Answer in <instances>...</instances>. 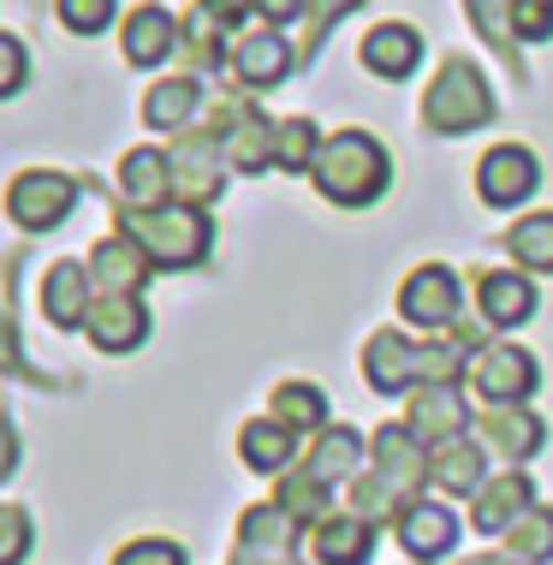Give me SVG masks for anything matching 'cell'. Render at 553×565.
I'll return each instance as SVG.
<instances>
[{
	"label": "cell",
	"instance_id": "obj_1",
	"mask_svg": "<svg viewBox=\"0 0 553 565\" xmlns=\"http://www.w3.org/2000/svg\"><path fill=\"white\" fill-rule=\"evenodd\" d=\"M310 179H316V191L328 196V203H340V209H369L381 191H387L393 161H387V149H381L369 131L345 126V131H333L328 143H321Z\"/></svg>",
	"mask_w": 553,
	"mask_h": 565
},
{
	"label": "cell",
	"instance_id": "obj_2",
	"mask_svg": "<svg viewBox=\"0 0 553 565\" xmlns=\"http://www.w3.org/2000/svg\"><path fill=\"white\" fill-rule=\"evenodd\" d=\"M126 238L149 256L156 268H196L214 244V226L191 203H161V209H126L119 215Z\"/></svg>",
	"mask_w": 553,
	"mask_h": 565
},
{
	"label": "cell",
	"instance_id": "obj_3",
	"mask_svg": "<svg viewBox=\"0 0 553 565\" xmlns=\"http://www.w3.org/2000/svg\"><path fill=\"white\" fill-rule=\"evenodd\" d=\"M423 119H428V131H440V137L482 131L488 119H494V89H488L482 66H476V60H458V54L440 60L435 84H428V96H423Z\"/></svg>",
	"mask_w": 553,
	"mask_h": 565
},
{
	"label": "cell",
	"instance_id": "obj_4",
	"mask_svg": "<svg viewBox=\"0 0 553 565\" xmlns=\"http://www.w3.org/2000/svg\"><path fill=\"white\" fill-rule=\"evenodd\" d=\"M470 393L482 399L488 411L494 405H524L535 387H542V363L530 358L524 345H482L470 358Z\"/></svg>",
	"mask_w": 553,
	"mask_h": 565
},
{
	"label": "cell",
	"instance_id": "obj_5",
	"mask_svg": "<svg viewBox=\"0 0 553 565\" xmlns=\"http://www.w3.org/2000/svg\"><path fill=\"white\" fill-rule=\"evenodd\" d=\"M72 203H78V185L66 173H54V167H30V173H19L7 185V215L24 233H54L72 215Z\"/></svg>",
	"mask_w": 553,
	"mask_h": 565
},
{
	"label": "cell",
	"instance_id": "obj_6",
	"mask_svg": "<svg viewBox=\"0 0 553 565\" xmlns=\"http://www.w3.org/2000/svg\"><path fill=\"white\" fill-rule=\"evenodd\" d=\"M167 161H173V203L203 209V203H214V196L226 191V179H221L226 149H221L214 131H179L173 149H167Z\"/></svg>",
	"mask_w": 553,
	"mask_h": 565
},
{
	"label": "cell",
	"instance_id": "obj_7",
	"mask_svg": "<svg viewBox=\"0 0 553 565\" xmlns=\"http://www.w3.org/2000/svg\"><path fill=\"white\" fill-rule=\"evenodd\" d=\"M458 298H465L458 292V274L447 263H423L405 286H398V316L428 328V333H447L458 322Z\"/></svg>",
	"mask_w": 553,
	"mask_h": 565
},
{
	"label": "cell",
	"instance_id": "obj_8",
	"mask_svg": "<svg viewBox=\"0 0 553 565\" xmlns=\"http://www.w3.org/2000/svg\"><path fill=\"white\" fill-rule=\"evenodd\" d=\"M542 185V167L524 143H494L476 167V196H482L488 209H518L524 196Z\"/></svg>",
	"mask_w": 553,
	"mask_h": 565
},
{
	"label": "cell",
	"instance_id": "obj_9",
	"mask_svg": "<svg viewBox=\"0 0 553 565\" xmlns=\"http://www.w3.org/2000/svg\"><path fill=\"white\" fill-rule=\"evenodd\" d=\"M470 405L458 387H411L405 393V429L428 440V447H440V440H458L470 435Z\"/></svg>",
	"mask_w": 553,
	"mask_h": 565
},
{
	"label": "cell",
	"instance_id": "obj_10",
	"mask_svg": "<svg viewBox=\"0 0 553 565\" xmlns=\"http://www.w3.org/2000/svg\"><path fill=\"white\" fill-rule=\"evenodd\" d=\"M84 328H89V340H96V351L126 358V351H137L149 340V310H143V298H137V292H102Z\"/></svg>",
	"mask_w": 553,
	"mask_h": 565
},
{
	"label": "cell",
	"instance_id": "obj_11",
	"mask_svg": "<svg viewBox=\"0 0 553 565\" xmlns=\"http://www.w3.org/2000/svg\"><path fill=\"white\" fill-rule=\"evenodd\" d=\"M286 66H291V49H286V36L274 24L238 30V36H233V72H238V84L251 89V96H256V89H280Z\"/></svg>",
	"mask_w": 553,
	"mask_h": 565
},
{
	"label": "cell",
	"instance_id": "obj_12",
	"mask_svg": "<svg viewBox=\"0 0 553 565\" xmlns=\"http://www.w3.org/2000/svg\"><path fill=\"white\" fill-rule=\"evenodd\" d=\"M476 435H482V447L488 452H500V458H530V452H542V440H547V423L535 417V411L524 405H494V411H482L476 417Z\"/></svg>",
	"mask_w": 553,
	"mask_h": 565
},
{
	"label": "cell",
	"instance_id": "obj_13",
	"mask_svg": "<svg viewBox=\"0 0 553 565\" xmlns=\"http://www.w3.org/2000/svg\"><path fill=\"white\" fill-rule=\"evenodd\" d=\"M119 203L126 209H161L173 203V161L161 156V149H126V161H119Z\"/></svg>",
	"mask_w": 553,
	"mask_h": 565
},
{
	"label": "cell",
	"instance_id": "obj_14",
	"mask_svg": "<svg viewBox=\"0 0 553 565\" xmlns=\"http://www.w3.org/2000/svg\"><path fill=\"white\" fill-rule=\"evenodd\" d=\"M428 482H435L440 494H482L488 488V447L470 435L440 440V447L428 452Z\"/></svg>",
	"mask_w": 553,
	"mask_h": 565
},
{
	"label": "cell",
	"instance_id": "obj_15",
	"mask_svg": "<svg viewBox=\"0 0 553 565\" xmlns=\"http://www.w3.org/2000/svg\"><path fill=\"white\" fill-rule=\"evenodd\" d=\"M524 512H535V482L524 477V470H506V477H494L482 494H476L470 524L482 530V536H506Z\"/></svg>",
	"mask_w": 553,
	"mask_h": 565
},
{
	"label": "cell",
	"instance_id": "obj_16",
	"mask_svg": "<svg viewBox=\"0 0 553 565\" xmlns=\"http://www.w3.org/2000/svg\"><path fill=\"white\" fill-rule=\"evenodd\" d=\"M358 60H363V72H375V78H411L417 72V60H423V36L411 24H375L369 36L358 42Z\"/></svg>",
	"mask_w": 553,
	"mask_h": 565
},
{
	"label": "cell",
	"instance_id": "obj_17",
	"mask_svg": "<svg viewBox=\"0 0 553 565\" xmlns=\"http://www.w3.org/2000/svg\"><path fill=\"white\" fill-rule=\"evenodd\" d=\"M363 375H369V387H375V393H411V387H417V345L398 340V328L369 333Z\"/></svg>",
	"mask_w": 553,
	"mask_h": 565
},
{
	"label": "cell",
	"instance_id": "obj_18",
	"mask_svg": "<svg viewBox=\"0 0 553 565\" xmlns=\"http://www.w3.org/2000/svg\"><path fill=\"white\" fill-rule=\"evenodd\" d=\"M149 274H156V263H149L126 233L102 238L96 250H89V280H96L102 292H143Z\"/></svg>",
	"mask_w": 553,
	"mask_h": 565
},
{
	"label": "cell",
	"instance_id": "obj_19",
	"mask_svg": "<svg viewBox=\"0 0 553 565\" xmlns=\"http://www.w3.org/2000/svg\"><path fill=\"white\" fill-rule=\"evenodd\" d=\"M476 303H482V322L488 328H524L535 316V286L512 268H494L476 280Z\"/></svg>",
	"mask_w": 553,
	"mask_h": 565
},
{
	"label": "cell",
	"instance_id": "obj_20",
	"mask_svg": "<svg viewBox=\"0 0 553 565\" xmlns=\"http://www.w3.org/2000/svg\"><path fill=\"white\" fill-rule=\"evenodd\" d=\"M310 554L321 565H369V554H375V524L358 512H333V518H321L316 524V536H310Z\"/></svg>",
	"mask_w": 553,
	"mask_h": 565
},
{
	"label": "cell",
	"instance_id": "obj_21",
	"mask_svg": "<svg viewBox=\"0 0 553 565\" xmlns=\"http://www.w3.org/2000/svg\"><path fill=\"white\" fill-rule=\"evenodd\" d=\"M375 470L387 477L393 488H405V494H417L428 482V452L417 447V435L405 429V423H387V429H375Z\"/></svg>",
	"mask_w": 553,
	"mask_h": 565
},
{
	"label": "cell",
	"instance_id": "obj_22",
	"mask_svg": "<svg viewBox=\"0 0 553 565\" xmlns=\"http://www.w3.org/2000/svg\"><path fill=\"white\" fill-rule=\"evenodd\" d=\"M119 49H126L131 66H161V60L179 49V19H173V12H161V7H137V12H126Z\"/></svg>",
	"mask_w": 553,
	"mask_h": 565
},
{
	"label": "cell",
	"instance_id": "obj_23",
	"mask_svg": "<svg viewBox=\"0 0 553 565\" xmlns=\"http://www.w3.org/2000/svg\"><path fill=\"white\" fill-rule=\"evenodd\" d=\"M458 542V518L447 507H435V500H417L405 518H398V547H405L411 559H440L447 547Z\"/></svg>",
	"mask_w": 553,
	"mask_h": 565
},
{
	"label": "cell",
	"instance_id": "obj_24",
	"mask_svg": "<svg viewBox=\"0 0 553 565\" xmlns=\"http://www.w3.org/2000/svg\"><path fill=\"white\" fill-rule=\"evenodd\" d=\"M42 310H49L54 328H84L96 298H89V268L78 263H54L49 280H42Z\"/></svg>",
	"mask_w": 553,
	"mask_h": 565
},
{
	"label": "cell",
	"instance_id": "obj_25",
	"mask_svg": "<svg viewBox=\"0 0 553 565\" xmlns=\"http://www.w3.org/2000/svg\"><path fill=\"white\" fill-rule=\"evenodd\" d=\"M363 435L351 429V423H328V429L316 435V447H310V458H304V470H310L316 482H358L363 477Z\"/></svg>",
	"mask_w": 553,
	"mask_h": 565
},
{
	"label": "cell",
	"instance_id": "obj_26",
	"mask_svg": "<svg viewBox=\"0 0 553 565\" xmlns=\"http://www.w3.org/2000/svg\"><path fill=\"white\" fill-rule=\"evenodd\" d=\"M291 440H298V429H286L280 417H256V423H244V435H238V458H244V470H256V477H286V465H291Z\"/></svg>",
	"mask_w": 553,
	"mask_h": 565
},
{
	"label": "cell",
	"instance_id": "obj_27",
	"mask_svg": "<svg viewBox=\"0 0 553 565\" xmlns=\"http://www.w3.org/2000/svg\"><path fill=\"white\" fill-rule=\"evenodd\" d=\"M196 102H203V84H196L191 72H184V78H161L143 96V119L156 131H184V119L196 114Z\"/></svg>",
	"mask_w": 553,
	"mask_h": 565
},
{
	"label": "cell",
	"instance_id": "obj_28",
	"mask_svg": "<svg viewBox=\"0 0 553 565\" xmlns=\"http://www.w3.org/2000/svg\"><path fill=\"white\" fill-rule=\"evenodd\" d=\"M298 530L280 507H251L238 518V547H256V554H298Z\"/></svg>",
	"mask_w": 553,
	"mask_h": 565
},
{
	"label": "cell",
	"instance_id": "obj_29",
	"mask_svg": "<svg viewBox=\"0 0 553 565\" xmlns=\"http://www.w3.org/2000/svg\"><path fill=\"white\" fill-rule=\"evenodd\" d=\"M274 417H280L286 429L321 435L328 429V399H321L316 381H280V387H274Z\"/></svg>",
	"mask_w": 553,
	"mask_h": 565
},
{
	"label": "cell",
	"instance_id": "obj_30",
	"mask_svg": "<svg viewBox=\"0 0 553 565\" xmlns=\"http://www.w3.org/2000/svg\"><path fill=\"white\" fill-rule=\"evenodd\" d=\"M321 143H328V137L316 131V119H304V114L274 119V167H286V173H310Z\"/></svg>",
	"mask_w": 553,
	"mask_h": 565
},
{
	"label": "cell",
	"instance_id": "obj_31",
	"mask_svg": "<svg viewBox=\"0 0 553 565\" xmlns=\"http://www.w3.org/2000/svg\"><path fill=\"white\" fill-rule=\"evenodd\" d=\"M506 250H512L518 268L553 274V209H547V215H524V221L506 226Z\"/></svg>",
	"mask_w": 553,
	"mask_h": 565
},
{
	"label": "cell",
	"instance_id": "obj_32",
	"mask_svg": "<svg viewBox=\"0 0 553 565\" xmlns=\"http://www.w3.org/2000/svg\"><path fill=\"white\" fill-rule=\"evenodd\" d=\"M274 507H280L291 524H321V518H328V482H316L310 470H286Z\"/></svg>",
	"mask_w": 553,
	"mask_h": 565
},
{
	"label": "cell",
	"instance_id": "obj_33",
	"mask_svg": "<svg viewBox=\"0 0 553 565\" xmlns=\"http://www.w3.org/2000/svg\"><path fill=\"white\" fill-rule=\"evenodd\" d=\"M411 507H417V500H411L405 488H393L381 470H363V477L351 482V512L369 518V524H375V518H398V512H411Z\"/></svg>",
	"mask_w": 553,
	"mask_h": 565
},
{
	"label": "cell",
	"instance_id": "obj_34",
	"mask_svg": "<svg viewBox=\"0 0 553 565\" xmlns=\"http://www.w3.org/2000/svg\"><path fill=\"white\" fill-rule=\"evenodd\" d=\"M506 554L512 559H524V565H535V559H553V512L547 507H535V512H524L512 530H506Z\"/></svg>",
	"mask_w": 553,
	"mask_h": 565
},
{
	"label": "cell",
	"instance_id": "obj_35",
	"mask_svg": "<svg viewBox=\"0 0 553 565\" xmlns=\"http://www.w3.org/2000/svg\"><path fill=\"white\" fill-rule=\"evenodd\" d=\"M470 19H476V30H482L488 49H500L506 60H512V0H470Z\"/></svg>",
	"mask_w": 553,
	"mask_h": 565
},
{
	"label": "cell",
	"instance_id": "obj_36",
	"mask_svg": "<svg viewBox=\"0 0 553 565\" xmlns=\"http://www.w3.org/2000/svg\"><path fill=\"white\" fill-rule=\"evenodd\" d=\"M60 24L78 30V36H96L114 24V0H60Z\"/></svg>",
	"mask_w": 553,
	"mask_h": 565
},
{
	"label": "cell",
	"instance_id": "obj_37",
	"mask_svg": "<svg viewBox=\"0 0 553 565\" xmlns=\"http://www.w3.org/2000/svg\"><path fill=\"white\" fill-rule=\"evenodd\" d=\"M512 36H524V42L553 36V7L547 0H512Z\"/></svg>",
	"mask_w": 553,
	"mask_h": 565
},
{
	"label": "cell",
	"instance_id": "obj_38",
	"mask_svg": "<svg viewBox=\"0 0 553 565\" xmlns=\"http://www.w3.org/2000/svg\"><path fill=\"white\" fill-rule=\"evenodd\" d=\"M114 565H184V547L179 542H161V536H143V542H126Z\"/></svg>",
	"mask_w": 553,
	"mask_h": 565
},
{
	"label": "cell",
	"instance_id": "obj_39",
	"mask_svg": "<svg viewBox=\"0 0 553 565\" xmlns=\"http://www.w3.org/2000/svg\"><path fill=\"white\" fill-rule=\"evenodd\" d=\"M30 554V518L19 507H0V565H19Z\"/></svg>",
	"mask_w": 553,
	"mask_h": 565
},
{
	"label": "cell",
	"instance_id": "obj_40",
	"mask_svg": "<svg viewBox=\"0 0 553 565\" xmlns=\"http://www.w3.org/2000/svg\"><path fill=\"white\" fill-rule=\"evenodd\" d=\"M24 72H30L24 42L0 30V102H7V96H19V89H24Z\"/></svg>",
	"mask_w": 553,
	"mask_h": 565
},
{
	"label": "cell",
	"instance_id": "obj_41",
	"mask_svg": "<svg viewBox=\"0 0 553 565\" xmlns=\"http://www.w3.org/2000/svg\"><path fill=\"white\" fill-rule=\"evenodd\" d=\"M24 370V351H19V322L0 310V375H19Z\"/></svg>",
	"mask_w": 553,
	"mask_h": 565
},
{
	"label": "cell",
	"instance_id": "obj_42",
	"mask_svg": "<svg viewBox=\"0 0 553 565\" xmlns=\"http://www.w3.org/2000/svg\"><path fill=\"white\" fill-rule=\"evenodd\" d=\"M358 7V0H310V30H316V42H321V30H328L333 19H345V12ZM310 42V49H316Z\"/></svg>",
	"mask_w": 553,
	"mask_h": 565
},
{
	"label": "cell",
	"instance_id": "obj_43",
	"mask_svg": "<svg viewBox=\"0 0 553 565\" xmlns=\"http://www.w3.org/2000/svg\"><path fill=\"white\" fill-rule=\"evenodd\" d=\"M256 12H263L268 24H286V19H298V12H310V0H251Z\"/></svg>",
	"mask_w": 553,
	"mask_h": 565
},
{
	"label": "cell",
	"instance_id": "obj_44",
	"mask_svg": "<svg viewBox=\"0 0 553 565\" xmlns=\"http://www.w3.org/2000/svg\"><path fill=\"white\" fill-rule=\"evenodd\" d=\"M12 465H19V429H12L7 417H0V482L12 477Z\"/></svg>",
	"mask_w": 553,
	"mask_h": 565
},
{
	"label": "cell",
	"instance_id": "obj_45",
	"mask_svg": "<svg viewBox=\"0 0 553 565\" xmlns=\"http://www.w3.org/2000/svg\"><path fill=\"white\" fill-rule=\"evenodd\" d=\"M233 565H304L298 554H256V547H238Z\"/></svg>",
	"mask_w": 553,
	"mask_h": 565
},
{
	"label": "cell",
	"instance_id": "obj_46",
	"mask_svg": "<svg viewBox=\"0 0 553 565\" xmlns=\"http://www.w3.org/2000/svg\"><path fill=\"white\" fill-rule=\"evenodd\" d=\"M465 565H524V559H512V554H500V559H494V554H482V559H465Z\"/></svg>",
	"mask_w": 553,
	"mask_h": 565
},
{
	"label": "cell",
	"instance_id": "obj_47",
	"mask_svg": "<svg viewBox=\"0 0 553 565\" xmlns=\"http://www.w3.org/2000/svg\"><path fill=\"white\" fill-rule=\"evenodd\" d=\"M547 7H553V0H547Z\"/></svg>",
	"mask_w": 553,
	"mask_h": 565
}]
</instances>
